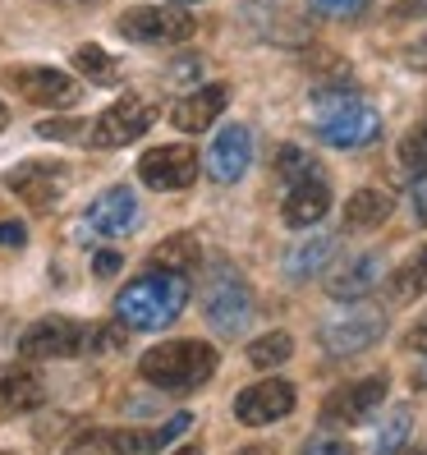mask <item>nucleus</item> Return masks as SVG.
<instances>
[{
  "label": "nucleus",
  "mask_w": 427,
  "mask_h": 455,
  "mask_svg": "<svg viewBox=\"0 0 427 455\" xmlns=\"http://www.w3.org/2000/svg\"><path fill=\"white\" fill-rule=\"evenodd\" d=\"M295 405H299L295 382L266 378V382H253L234 395V419L244 427H266V423H281L285 414H295Z\"/></svg>",
  "instance_id": "9b49d317"
},
{
  "label": "nucleus",
  "mask_w": 427,
  "mask_h": 455,
  "mask_svg": "<svg viewBox=\"0 0 427 455\" xmlns=\"http://www.w3.org/2000/svg\"><path fill=\"white\" fill-rule=\"evenodd\" d=\"M37 133H42V139H74V133H83V124H78V120H42Z\"/></svg>",
  "instance_id": "72a5a7b5"
},
{
  "label": "nucleus",
  "mask_w": 427,
  "mask_h": 455,
  "mask_svg": "<svg viewBox=\"0 0 427 455\" xmlns=\"http://www.w3.org/2000/svg\"><path fill=\"white\" fill-rule=\"evenodd\" d=\"M221 355L207 340H162L138 359V378L162 391H194L217 372Z\"/></svg>",
  "instance_id": "7ed1b4c3"
},
{
  "label": "nucleus",
  "mask_w": 427,
  "mask_h": 455,
  "mask_svg": "<svg viewBox=\"0 0 427 455\" xmlns=\"http://www.w3.org/2000/svg\"><path fill=\"white\" fill-rule=\"evenodd\" d=\"M399 166L414 171V175H427V120H418L405 139H399Z\"/></svg>",
  "instance_id": "cd10ccee"
},
{
  "label": "nucleus",
  "mask_w": 427,
  "mask_h": 455,
  "mask_svg": "<svg viewBox=\"0 0 427 455\" xmlns=\"http://www.w3.org/2000/svg\"><path fill=\"white\" fill-rule=\"evenodd\" d=\"M46 400V382L42 372L33 368V359L19 363H0V410L5 414H28Z\"/></svg>",
  "instance_id": "6ab92c4d"
},
{
  "label": "nucleus",
  "mask_w": 427,
  "mask_h": 455,
  "mask_svg": "<svg viewBox=\"0 0 427 455\" xmlns=\"http://www.w3.org/2000/svg\"><path fill=\"white\" fill-rule=\"evenodd\" d=\"M312 120H317L322 143H331V148H368L382 139V116L344 78L322 84L312 92Z\"/></svg>",
  "instance_id": "f03ea898"
},
{
  "label": "nucleus",
  "mask_w": 427,
  "mask_h": 455,
  "mask_svg": "<svg viewBox=\"0 0 427 455\" xmlns=\"http://www.w3.org/2000/svg\"><path fill=\"white\" fill-rule=\"evenodd\" d=\"M409 427H414V414L399 405L395 414H391V423L382 427V442H377V455H399L405 451V442H409Z\"/></svg>",
  "instance_id": "c85d7f7f"
},
{
  "label": "nucleus",
  "mask_w": 427,
  "mask_h": 455,
  "mask_svg": "<svg viewBox=\"0 0 427 455\" xmlns=\"http://www.w3.org/2000/svg\"><path fill=\"white\" fill-rule=\"evenodd\" d=\"M5 84L33 106H69V101H78V84L56 65H14V69H5Z\"/></svg>",
  "instance_id": "ddd939ff"
},
{
  "label": "nucleus",
  "mask_w": 427,
  "mask_h": 455,
  "mask_svg": "<svg viewBox=\"0 0 427 455\" xmlns=\"http://www.w3.org/2000/svg\"><path fill=\"white\" fill-rule=\"evenodd\" d=\"M23 239H28V230H23L19 221H5V226H0V244H23Z\"/></svg>",
  "instance_id": "58836bf2"
},
{
  "label": "nucleus",
  "mask_w": 427,
  "mask_h": 455,
  "mask_svg": "<svg viewBox=\"0 0 427 455\" xmlns=\"http://www.w3.org/2000/svg\"><path fill=\"white\" fill-rule=\"evenodd\" d=\"M391 207H395V198L386 189H372V184L368 189H354L344 198V226L350 230H377V226H386Z\"/></svg>",
  "instance_id": "412c9836"
},
{
  "label": "nucleus",
  "mask_w": 427,
  "mask_h": 455,
  "mask_svg": "<svg viewBox=\"0 0 427 455\" xmlns=\"http://www.w3.org/2000/svg\"><path fill=\"white\" fill-rule=\"evenodd\" d=\"M382 281H386V258L382 253H354L327 276V294L331 299H344V304H363Z\"/></svg>",
  "instance_id": "f3484780"
},
{
  "label": "nucleus",
  "mask_w": 427,
  "mask_h": 455,
  "mask_svg": "<svg viewBox=\"0 0 427 455\" xmlns=\"http://www.w3.org/2000/svg\"><path fill=\"white\" fill-rule=\"evenodd\" d=\"M152 120H156V111L143 97H120L88 124V148L111 152V148H124V143H138L152 129Z\"/></svg>",
  "instance_id": "6e6552de"
},
{
  "label": "nucleus",
  "mask_w": 427,
  "mask_h": 455,
  "mask_svg": "<svg viewBox=\"0 0 427 455\" xmlns=\"http://www.w3.org/2000/svg\"><path fill=\"white\" fill-rule=\"evenodd\" d=\"M120 267H124V258H120L115 249H97V258H92V272H97V276H115Z\"/></svg>",
  "instance_id": "f704fd0d"
},
{
  "label": "nucleus",
  "mask_w": 427,
  "mask_h": 455,
  "mask_svg": "<svg viewBox=\"0 0 427 455\" xmlns=\"http://www.w3.org/2000/svg\"><path fill=\"white\" fill-rule=\"evenodd\" d=\"M115 28L124 42L138 46H170V42H189L198 33L194 14L184 5H133L115 19Z\"/></svg>",
  "instance_id": "423d86ee"
},
{
  "label": "nucleus",
  "mask_w": 427,
  "mask_h": 455,
  "mask_svg": "<svg viewBox=\"0 0 427 455\" xmlns=\"http://www.w3.org/2000/svg\"><path fill=\"white\" fill-rule=\"evenodd\" d=\"M152 433H124V427H88L69 442L65 455H147Z\"/></svg>",
  "instance_id": "aec40b11"
},
{
  "label": "nucleus",
  "mask_w": 427,
  "mask_h": 455,
  "mask_svg": "<svg viewBox=\"0 0 427 455\" xmlns=\"http://www.w3.org/2000/svg\"><path fill=\"white\" fill-rule=\"evenodd\" d=\"M170 455H202L198 446H179V451H170Z\"/></svg>",
  "instance_id": "79ce46f5"
},
{
  "label": "nucleus",
  "mask_w": 427,
  "mask_h": 455,
  "mask_svg": "<svg viewBox=\"0 0 427 455\" xmlns=\"http://www.w3.org/2000/svg\"><path fill=\"white\" fill-rule=\"evenodd\" d=\"M405 65H409V69H418V74H427V33H423L418 42H409V46H405Z\"/></svg>",
  "instance_id": "c9c22d12"
},
{
  "label": "nucleus",
  "mask_w": 427,
  "mask_h": 455,
  "mask_svg": "<svg viewBox=\"0 0 427 455\" xmlns=\"http://www.w3.org/2000/svg\"><path fill=\"white\" fill-rule=\"evenodd\" d=\"M386 400V378L382 372H372V378H359V382H344L327 395V405H322V423L327 427H354L363 423L372 410H377Z\"/></svg>",
  "instance_id": "f8f14e48"
},
{
  "label": "nucleus",
  "mask_w": 427,
  "mask_h": 455,
  "mask_svg": "<svg viewBox=\"0 0 427 455\" xmlns=\"http://www.w3.org/2000/svg\"><path fill=\"white\" fill-rule=\"evenodd\" d=\"M372 0H308V10L317 19H359Z\"/></svg>",
  "instance_id": "c756f323"
},
{
  "label": "nucleus",
  "mask_w": 427,
  "mask_h": 455,
  "mask_svg": "<svg viewBox=\"0 0 427 455\" xmlns=\"http://www.w3.org/2000/svg\"><path fill=\"white\" fill-rule=\"evenodd\" d=\"M46 5H60V10H88L97 0H46Z\"/></svg>",
  "instance_id": "ea45409f"
},
{
  "label": "nucleus",
  "mask_w": 427,
  "mask_h": 455,
  "mask_svg": "<svg viewBox=\"0 0 427 455\" xmlns=\"http://www.w3.org/2000/svg\"><path fill=\"white\" fill-rule=\"evenodd\" d=\"M198 171H202V162H198V152L189 143L152 148V152H143V162H138V180L147 184V189H156V194L189 189V184L198 180Z\"/></svg>",
  "instance_id": "9d476101"
},
{
  "label": "nucleus",
  "mask_w": 427,
  "mask_h": 455,
  "mask_svg": "<svg viewBox=\"0 0 427 455\" xmlns=\"http://www.w3.org/2000/svg\"><path fill=\"white\" fill-rule=\"evenodd\" d=\"M143 221V207H138V194L124 189V184H115V189H106L88 203L83 212V226L92 235H106V239H120V235H133Z\"/></svg>",
  "instance_id": "4468645a"
},
{
  "label": "nucleus",
  "mask_w": 427,
  "mask_h": 455,
  "mask_svg": "<svg viewBox=\"0 0 427 455\" xmlns=\"http://www.w3.org/2000/svg\"><path fill=\"white\" fill-rule=\"evenodd\" d=\"M331 253H336V239L331 235H308L304 244H295V249L285 253V276L289 281H312L331 262Z\"/></svg>",
  "instance_id": "4be33fe9"
},
{
  "label": "nucleus",
  "mask_w": 427,
  "mask_h": 455,
  "mask_svg": "<svg viewBox=\"0 0 427 455\" xmlns=\"http://www.w3.org/2000/svg\"><path fill=\"white\" fill-rule=\"evenodd\" d=\"M198 235H170V239H162L156 244V253H152V267H170V272H184V267H194L198 262Z\"/></svg>",
  "instance_id": "a878e982"
},
{
  "label": "nucleus",
  "mask_w": 427,
  "mask_h": 455,
  "mask_svg": "<svg viewBox=\"0 0 427 455\" xmlns=\"http://www.w3.org/2000/svg\"><path fill=\"white\" fill-rule=\"evenodd\" d=\"M289 355H295V336H289V331H266V336H257V340L249 345V368L272 372V368H281Z\"/></svg>",
  "instance_id": "393cba45"
},
{
  "label": "nucleus",
  "mask_w": 427,
  "mask_h": 455,
  "mask_svg": "<svg viewBox=\"0 0 427 455\" xmlns=\"http://www.w3.org/2000/svg\"><path fill=\"white\" fill-rule=\"evenodd\" d=\"M327 212H331V180H327V171H312V175H304L299 184H289V189H285L281 221L289 230H308V226L322 221Z\"/></svg>",
  "instance_id": "dca6fc26"
},
{
  "label": "nucleus",
  "mask_w": 427,
  "mask_h": 455,
  "mask_svg": "<svg viewBox=\"0 0 427 455\" xmlns=\"http://www.w3.org/2000/svg\"><path fill=\"white\" fill-rule=\"evenodd\" d=\"M5 124H10V106L0 101V133H5Z\"/></svg>",
  "instance_id": "a19ab883"
},
{
  "label": "nucleus",
  "mask_w": 427,
  "mask_h": 455,
  "mask_svg": "<svg viewBox=\"0 0 427 455\" xmlns=\"http://www.w3.org/2000/svg\"><path fill=\"white\" fill-rule=\"evenodd\" d=\"M189 427H194V419L189 414H175L170 423H162V427H156V433H152V451H162V446H170L179 433H189Z\"/></svg>",
  "instance_id": "2f4dec72"
},
{
  "label": "nucleus",
  "mask_w": 427,
  "mask_h": 455,
  "mask_svg": "<svg viewBox=\"0 0 427 455\" xmlns=\"http://www.w3.org/2000/svg\"><path fill=\"white\" fill-rule=\"evenodd\" d=\"M184 304H189V276L152 267L115 294V323L124 331H162L184 313Z\"/></svg>",
  "instance_id": "f257e3e1"
},
{
  "label": "nucleus",
  "mask_w": 427,
  "mask_h": 455,
  "mask_svg": "<svg viewBox=\"0 0 427 455\" xmlns=\"http://www.w3.org/2000/svg\"><path fill=\"white\" fill-rule=\"evenodd\" d=\"M304 455H354V446L344 437H308Z\"/></svg>",
  "instance_id": "473e14b6"
},
{
  "label": "nucleus",
  "mask_w": 427,
  "mask_h": 455,
  "mask_svg": "<svg viewBox=\"0 0 427 455\" xmlns=\"http://www.w3.org/2000/svg\"><path fill=\"white\" fill-rule=\"evenodd\" d=\"M405 345H409V350L414 355H427V313L418 317V323L409 327V336H405Z\"/></svg>",
  "instance_id": "e433bc0d"
},
{
  "label": "nucleus",
  "mask_w": 427,
  "mask_h": 455,
  "mask_svg": "<svg viewBox=\"0 0 427 455\" xmlns=\"http://www.w3.org/2000/svg\"><path fill=\"white\" fill-rule=\"evenodd\" d=\"M202 69H207V60H202V56H184V60H175V65H170L166 84H175V88H184V84H198Z\"/></svg>",
  "instance_id": "7c9ffc66"
},
{
  "label": "nucleus",
  "mask_w": 427,
  "mask_h": 455,
  "mask_svg": "<svg viewBox=\"0 0 427 455\" xmlns=\"http://www.w3.org/2000/svg\"><path fill=\"white\" fill-rule=\"evenodd\" d=\"M249 166H253V129L249 124L217 129V139L207 148V175L217 184H234V180H244Z\"/></svg>",
  "instance_id": "2eb2a0df"
},
{
  "label": "nucleus",
  "mask_w": 427,
  "mask_h": 455,
  "mask_svg": "<svg viewBox=\"0 0 427 455\" xmlns=\"http://www.w3.org/2000/svg\"><path fill=\"white\" fill-rule=\"evenodd\" d=\"M386 336V313L382 308H368V304H354L336 317H327L317 327V340L331 359H350V355H363L368 345H377Z\"/></svg>",
  "instance_id": "0eeeda50"
},
{
  "label": "nucleus",
  "mask_w": 427,
  "mask_h": 455,
  "mask_svg": "<svg viewBox=\"0 0 427 455\" xmlns=\"http://www.w3.org/2000/svg\"><path fill=\"white\" fill-rule=\"evenodd\" d=\"M312 171H322V166H317V156H312L308 148L285 143V148L276 152V180L285 184V189H289V184H299L304 175H312Z\"/></svg>",
  "instance_id": "bb28decb"
},
{
  "label": "nucleus",
  "mask_w": 427,
  "mask_h": 455,
  "mask_svg": "<svg viewBox=\"0 0 427 455\" xmlns=\"http://www.w3.org/2000/svg\"><path fill=\"white\" fill-rule=\"evenodd\" d=\"M423 290H427V244H423V249H414V253H409V258L391 272V299H395V304L418 299Z\"/></svg>",
  "instance_id": "5701e85b"
},
{
  "label": "nucleus",
  "mask_w": 427,
  "mask_h": 455,
  "mask_svg": "<svg viewBox=\"0 0 427 455\" xmlns=\"http://www.w3.org/2000/svg\"><path fill=\"white\" fill-rule=\"evenodd\" d=\"M225 106H230V88L225 84H202V88H194L189 97H179L170 106V124L184 129V133H202L207 124H217L225 116Z\"/></svg>",
  "instance_id": "a211bd4d"
},
{
  "label": "nucleus",
  "mask_w": 427,
  "mask_h": 455,
  "mask_svg": "<svg viewBox=\"0 0 427 455\" xmlns=\"http://www.w3.org/2000/svg\"><path fill=\"white\" fill-rule=\"evenodd\" d=\"M65 180H69V166L65 162H51V156H33V162H19L5 171V189L33 212H46L65 194Z\"/></svg>",
  "instance_id": "1a4fd4ad"
},
{
  "label": "nucleus",
  "mask_w": 427,
  "mask_h": 455,
  "mask_svg": "<svg viewBox=\"0 0 427 455\" xmlns=\"http://www.w3.org/2000/svg\"><path fill=\"white\" fill-rule=\"evenodd\" d=\"M405 455H414V451H405Z\"/></svg>",
  "instance_id": "c03bdc74"
},
{
  "label": "nucleus",
  "mask_w": 427,
  "mask_h": 455,
  "mask_svg": "<svg viewBox=\"0 0 427 455\" xmlns=\"http://www.w3.org/2000/svg\"><path fill=\"white\" fill-rule=\"evenodd\" d=\"M74 69L83 74L88 84H101V88L120 84V60L111 56V51H101L97 42H88V46H78V51H74Z\"/></svg>",
  "instance_id": "b1692460"
},
{
  "label": "nucleus",
  "mask_w": 427,
  "mask_h": 455,
  "mask_svg": "<svg viewBox=\"0 0 427 455\" xmlns=\"http://www.w3.org/2000/svg\"><path fill=\"white\" fill-rule=\"evenodd\" d=\"M101 327L74 323V317H37V323L19 336V359H78L88 350H101Z\"/></svg>",
  "instance_id": "39448f33"
},
{
  "label": "nucleus",
  "mask_w": 427,
  "mask_h": 455,
  "mask_svg": "<svg viewBox=\"0 0 427 455\" xmlns=\"http://www.w3.org/2000/svg\"><path fill=\"white\" fill-rule=\"evenodd\" d=\"M202 313L221 336H244L253 323V285L234 262H207L202 272Z\"/></svg>",
  "instance_id": "20e7f679"
},
{
  "label": "nucleus",
  "mask_w": 427,
  "mask_h": 455,
  "mask_svg": "<svg viewBox=\"0 0 427 455\" xmlns=\"http://www.w3.org/2000/svg\"><path fill=\"white\" fill-rule=\"evenodd\" d=\"M170 5H202V0H170Z\"/></svg>",
  "instance_id": "37998d69"
},
{
  "label": "nucleus",
  "mask_w": 427,
  "mask_h": 455,
  "mask_svg": "<svg viewBox=\"0 0 427 455\" xmlns=\"http://www.w3.org/2000/svg\"><path fill=\"white\" fill-rule=\"evenodd\" d=\"M414 207H418V221L427 226V175L414 180Z\"/></svg>",
  "instance_id": "4c0bfd02"
}]
</instances>
